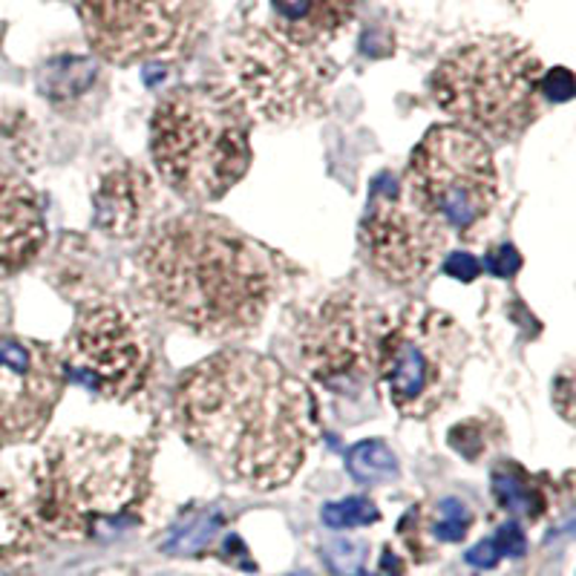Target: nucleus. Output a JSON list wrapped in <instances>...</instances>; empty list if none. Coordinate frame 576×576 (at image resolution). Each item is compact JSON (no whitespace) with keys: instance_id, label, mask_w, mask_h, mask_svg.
I'll use <instances>...</instances> for the list:
<instances>
[{"instance_id":"nucleus-1","label":"nucleus","mask_w":576,"mask_h":576,"mask_svg":"<svg viewBox=\"0 0 576 576\" xmlns=\"http://www.w3.org/2000/svg\"><path fill=\"white\" fill-rule=\"evenodd\" d=\"M174 412L185 438L225 479L257 490L292 482L317 433L306 384L243 349L190 366Z\"/></svg>"},{"instance_id":"nucleus-2","label":"nucleus","mask_w":576,"mask_h":576,"mask_svg":"<svg viewBox=\"0 0 576 576\" xmlns=\"http://www.w3.org/2000/svg\"><path fill=\"white\" fill-rule=\"evenodd\" d=\"M144 297L202 338H245L280 292L269 251L211 213L162 222L139 254Z\"/></svg>"},{"instance_id":"nucleus-3","label":"nucleus","mask_w":576,"mask_h":576,"mask_svg":"<svg viewBox=\"0 0 576 576\" xmlns=\"http://www.w3.org/2000/svg\"><path fill=\"white\" fill-rule=\"evenodd\" d=\"M151 156L162 183L197 205L216 202L248 174L251 116L220 81L183 84L156 104Z\"/></svg>"},{"instance_id":"nucleus-4","label":"nucleus","mask_w":576,"mask_h":576,"mask_svg":"<svg viewBox=\"0 0 576 576\" xmlns=\"http://www.w3.org/2000/svg\"><path fill=\"white\" fill-rule=\"evenodd\" d=\"M148 475V456L133 442L61 435L35 470V516L61 537H113L136 525Z\"/></svg>"},{"instance_id":"nucleus-5","label":"nucleus","mask_w":576,"mask_h":576,"mask_svg":"<svg viewBox=\"0 0 576 576\" xmlns=\"http://www.w3.org/2000/svg\"><path fill=\"white\" fill-rule=\"evenodd\" d=\"M542 75L545 67L525 40L487 35L450 49L435 67L430 90L461 130L510 142L537 121Z\"/></svg>"},{"instance_id":"nucleus-6","label":"nucleus","mask_w":576,"mask_h":576,"mask_svg":"<svg viewBox=\"0 0 576 576\" xmlns=\"http://www.w3.org/2000/svg\"><path fill=\"white\" fill-rule=\"evenodd\" d=\"M467 355L470 338L450 315L410 306L389 324L378 378L401 415L430 419L458 392Z\"/></svg>"},{"instance_id":"nucleus-7","label":"nucleus","mask_w":576,"mask_h":576,"mask_svg":"<svg viewBox=\"0 0 576 576\" xmlns=\"http://www.w3.org/2000/svg\"><path fill=\"white\" fill-rule=\"evenodd\" d=\"M392 317L355 289H334L311 303L297 324V349L308 375L340 398L375 387L380 346Z\"/></svg>"},{"instance_id":"nucleus-8","label":"nucleus","mask_w":576,"mask_h":576,"mask_svg":"<svg viewBox=\"0 0 576 576\" xmlns=\"http://www.w3.org/2000/svg\"><path fill=\"white\" fill-rule=\"evenodd\" d=\"M403 193L450 231L473 239L498 199L493 153L484 139L461 127H433L412 153Z\"/></svg>"},{"instance_id":"nucleus-9","label":"nucleus","mask_w":576,"mask_h":576,"mask_svg":"<svg viewBox=\"0 0 576 576\" xmlns=\"http://www.w3.org/2000/svg\"><path fill=\"white\" fill-rule=\"evenodd\" d=\"M79 9L90 47L119 67L188 56L211 26V0H79Z\"/></svg>"},{"instance_id":"nucleus-10","label":"nucleus","mask_w":576,"mask_h":576,"mask_svg":"<svg viewBox=\"0 0 576 576\" xmlns=\"http://www.w3.org/2000/svg\"><path fill=\"white\" fill-rule=\"evenodd\" d=\"M63 378L104 401H130L151 375V343L142 320L121 303L102 301L81 308L61 357Z\"/></svg>"},{"instance_id":"nucleus-11","label":"nucleus","mask_w":576,"mask_h":576,"mask_svg":"<svg viewBox=\"0 0 576 576\" xmlns=\"http://www.w3.org/2000/svg\"><path fill=\"white\" fill-rule=\"evenodd\" d=\"M450 228L421 211L407 193L378 190L361 225L366 260L384 280L410 285L433 269L447 251Z\"/></svg>"},{"instance_id":"nucleus-12","label":"nucleus","mask_w":576,"mask_h":576,"mask_svg":"<svg viewBox=\"0 0 576 576\" xmlns=\"http://www.w3.org/2000/svg\"><path fill=\"white\" fill-rule=\"evenodd\" d=\"M61 392L63 366L56 349L0 332V447L35 442Z\"/></svg>"},{"instance_id":"nucleus-13","label":"nucleus","mask_w":576,"mask_h":576,"mask_svg":"<svg viewBox=\"0 0 576 576\" xmlns=\"http://www.w3.org/2000/svg\"><path fill=\"white\" fill-rule=\"evenodd\" d=\"M311 56L315 52L292 47L283 38L280 47L262 35L248 40L239 49V81L248 102L271 119L306 113L332 81V63Z\"/></svg>"},{"instance_id":"nucleus-14","label":"nucleus","mask_w":576,"mask_h":576,"mask_svg":"<svg viewBox=\"0 0 576 576\" xmlns=\"http://www.w3.org/2000/svg\"><path fill=\"white\" fill-rule=\"evenodd\" d=\"M44 239L47 222L38 193L0 165V280L30 266Z\"/></svg>"},{"instance_id":"nucleus-15","label":"nucleus","mask_w":576,"mask_h":576,"mask_svg":"<svg viewBox=\"0 0 576 576\" xmlns=\"http://www.w3.org/2000/svg\"><path fill=\"white\" fill-rule=\"evenodd\" d=\"M361 0H271L277 38L297 49L329 47L355 21Z\"/></svg>"},{"instance_id":"nucleus-16","label":"nucleus","mask_w":576,"mask_h":576,"mask_svg":"<svg viewBox=\"0 0 576 576\" xmlns=\"http://www.w3.org/2000/svg\"><path fill=\"white\" fill-rule=\"evenodd\" d=\"M153 205V185L144 171L125 165L113 171L95 193V222L116 237H130L142 228Z\"/></svg>"},{"instance_id":"nucleus-17","label":"nucleus","mask_w":576,"mask_h":576,"mask_svg":"<svg viewBox=\"0 0 576 576\" xmlns=\"http://www.w3.org/2000/svg\"><path fill=\"white\" fill-rule=\"evenodd\" d=\"M349 473L361 484H380L398 475V458L384 442H361L346 456Z\"/></svg>"},{"instance_id":"nucleus-18","label":"nucleus","mask_w":576,"mask_h":576,"mask_svg":"<svg viewBox=\"0 0 576 576\" xmlns=\"http://www.w3.org/2000/svg\"><path fill=\"white\" fill-rule=\"evenodd\" d=\"M378 519V507L364 496H349L343 502H332V505L324 507V521L332 530L366 528V525H375Z\"/></svg>"},{"instance_id":"nucleus-19","label":"nucleus","mask_w":576,"mask_h":576,"mask_svg":"<svg viewBox=\"0 0 576 576\" xmlns=\"http://www.w3.org/2000/svg\"><path fill=\"white\" fill-rule=\"evenodd\" d=\"M222 519L216 514H205L199 519L188 521L183 530H176L174 537L165 542L167 553H176V556H190V553H199L202 548H208L220 530Z\"/></svg>"},{"instance_id":"nucleus-20","label":"nucleus","mask_w":576,"mask_h":576,"mask_svg":"<svg viewBox=\"0 0 576 576\" xmlns=\"http://www.w3.org/2000/svg\"><path fill=\"white\" fill-rule=\"evenodd\" d=\"M366 556L369 551L357 539H332L324 548V560L334 576H364Z\"/></svg>"},{"instance_id":"nucleus-21","label":"nucleus","mask_w":576,"mask_h":576,"mask_svg":"<svg viewBox=\"0 0 576 576\" xmlns=\"http://www.w3.org/2000/svg\"><path fill=\"white\" fill-rule=\"evenodd\" d=\"M493 490H496L498 502L507 507V510H516V514H533L537 507H533V493L525 484L519 473L514 470H498L493 475Z\"/></svg>"},{"instance_id":"nucleus-22","label":"nucleus","mask_w":576,"mask_h":576,"mask_svg":"<svg viewBox=\"0 0 576 576\" xmlns=\"http://www.w3.org/2000/svg\"><path fill=\"white\" fill-rule=\"evenodd\" d=\"M470 521H473V516H470L467 505H461L458 498H444L438 505V521H435L433 533L442 542H461L470 530Z\"/></svg>"},{"instance_id":"nucleus-23","label":"nucleus","mask_w":576,"mask_h":576,"mask_svg":"<svg viewBox=\"0 0 576 576\" xmlns=\"http://www.w3.org/2000/svg\"><path fill=\"white\" fill-rule=\"evenodd\" d=\"M484 266H487V269L496 277H514L521 266V257L514 251V248H510V245H502V248L487 254Z\"/></svg>"},{"instance_id":"nucleus-24","label":"nucleus","mask_w":576,"mask_h":576,"mask_svg":"<svg viewBox=\"0 0 576 576\" xmlns=\"http://www.w3.org/2000/svg\"><path fill=\"white\" fill-rule=\"evenodd\" d=\"M493 542H496L502 556H521V553H525V533H521V528L516 521L502 525L496 537H493Z\"/></svg>"},{"instance_id":"nucleus-25","label":"nucleus","mask_w":576,"mask_h":576,"mask_svg":"<svg viewBox=\"0 0 576 576\" xmlns=\"http://www.w3.org/2000/svg\"><path fill=\"white\" fill-rule=\"evenodd\" d=\"M542 93H548L553 102H568L574 95V79L568 70H553L542 75Z\"/></svg>"},{"instance_id":"nucleus-26","label":"nucleus","mask_w":576,"mask_h":576,"mask_svg":"<svg viewBox=\"0 0 576 576\" xmlns=\"http://www.w3.org/2000/svg\"><path fill=\"white\" fill-rule=\"evenodd\" d=\"M498 560H502V553H498L493 539H484V542H479V545L467 551V562H470L473 568H493Z\"/></svg>"},{"instance_id":"nucleus-27","label":"nucleus","mask_w":576,"mask_h":576,"mask_svg":"<svg viewBox=\"0 0 576 576\" xmlns=\"http://www.w3.org/2000/svg\"><path fill=\"white\" fill-rule=\"evenodd\" d=\"M444 271L450 277H456V280H461V283H470V280L479 274V262H475L470 254H456V257L447 260Z\"/></svg>"},{"instance_id":"nucleus-28","label":"nucleus","mask_w":576,"mask_h":576,"mask_svg":"<svg viewBox=\"0 0 576 576\" xmlns=\"http://www.w3.org/2000/svg\"><path fill=\"white\" fill-rule=\"evenodd\" d=\"M378 576H401V560L392 551H384V562H380Z\"/></svg>"},{"instance_id":"nucleus-29","label":"nucleus","mask_w":576,"mask_h":576,"mask_svg":"<svg viewBox=\"0 0 576 576\" xmlns=\"http://www.w3.org/2000/svg\"><path fill=\"white\" fill-rule=\"evenodd\" d=\"M553 395H556V401H560L562 415H565V419H571V407H568V401H571V378H568V375L562 378V392H556V389H553Z\"/></svg>"},{"instance_id":"nucleus-30","label":"nucleus","mask_w":576,"mask_h":576,"mask_svg":"<svg viewBox=\"0 0 576 576\" xmlns=\"http://www.w3.org/2000/svg\"><path fill=\"white\" fill-rule=\"evenodd\" d=\"M292 576H311V574H292Z\"/></svg>"}]
</instances>
